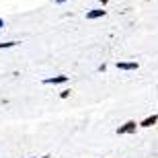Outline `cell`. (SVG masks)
<instances>
[{"label":"cell","mask_w":158,"mask_h":158,"mask_svg":"<svg viewBox=\"0 0 158 158\" xmlns=\"http://www.w3.org/2000/svg\"><path fill=\"white\" fill-rule=\"evenodd\" d=\"M138 127H140V123H135L134 119H129V121H125L123 125H119L115 131H117V135H125V134H135Z\"/></svg>","instance_id":"cell-1"},{"label":"cell","mask_w":158,"mask_h":158,"mask_svg":"<svg viewBox=\"0 0 158 158\" xmlns=\"http://www.w3.org/2000/svg\"><path fill=\"white\" fill-rule=\"evenodd\" d=\"M68 82V76L60 74V76H52V78H43V84H64Z\"/></svg>","instance_id":"cell-2"},{"label":"cell","mask_w":158,"mask_h":158,"mask_svg":"<svg viewBox=\"0 0 158 158\" xmlns=\"http://www.w3.org/2000/svg\"><path fill=\"white\" fill-rule=\"evenodd\" d=\"M119 68V70H138V68H140V64H138V62H117V64H115Z\"/></svg>","instance_id":"cell-3"},{"label":"cell","mask_w":158,"mask_h":158,"mask_svg":"<svg viewBox=\"0 0 158 158\" xmlns=\"http://www.w3.org/2000/svg\"><path fill=\"white\" fill-rule=\"evenodd\" d=\"M107 10H103V8H93V10H88L86 12V19L88 21H94V19H101V17H105Z\"/></svg>","instance_id":"cell-4"},{"label":"cell","mask_w":158,"mask_h":158,"mask_svg":"<svg viewBox=\"0 0 158 158\" xmlns=\"http://www.w3.org/2000/svg\"><path fill=\"white\" fill-rule=\"evenodd\" d=\"M156 123H158V113H154V115L146 117L144 121H140V127H152V125H156Z\"/></svg>","instance_id":"cell-5"},{"label":"cell","mask_w":158,"mask_h":158,"mask_svg":"<svg viewBox=\"0 0 158 158\" xmlns=\"http://www.w3.org/2000/svg\"><path fill=\"white\" fill-rule=\"evenodd\" d=\"M21 41H4V43H0V49H8V47H17Z\"/></svg>","instance_id":"cell-6"},{"label":"cell","mask_w":158,"mask_h":158,"mask_svg":"<svg viewBox=\"0 0 158 158\" xmlns=\"http://www.w3.org/2000/svg\"><path fill=\"white\" fill-rule=\"evenodd\" d=\"M70 88H66V90H62V93H60V99H68V97H70Z\"/></svg>","instance_id":"cell-7"},{"label":"cell","mask_w":158,"mask_h":158,"mask_svg":"<svg viewBox=\"0 0 158 158\" xmlns=\"http://www.w3.org/2000/svg\"><path fill=\"white\" fill-rule=\"evenodd\" d=\"M0 29H4V19L0 17Z\"/></svg>","instance_id":"cell-8"},{"label":"cell","mask_w":158,"mask_h":158,"mask_svg":"<svg viewBox=\"0 0 158 158\" xmlns=\"http://www.w3.org/2000/svg\"><path fill=\"white\" fill-rule=\"evenodd\" d=\"M64 2H68V0H56V4H64Z\"/></svg>","instance_id":"cell-9"},{"label":"cell","mask_w":158,"mask_h":158,"mask_svg":"<svg viewBox=\"0 0 158 158\" xmlns=\"http://www.w3.org/2000/svg\"><path fill=\"white\" fill-rule=\"evenodd\" d=\"M41 158H52V154H45V156H41Z\"/></svg>","instance_id":"cell-10"},{"label":"cell","mask_w":158,"mask_h":158,"mask_svg":"<svg viewBox=\"0 0 158 158\" xmlns=\"http://www.w3.org/2000/svg\"><path fill=\"white\" fill-rule=\"evenodd\" d=\"M107 2H109V0H101V4H107Z\"/></svg>","instance_id":"cell-11"}]
</instances>
